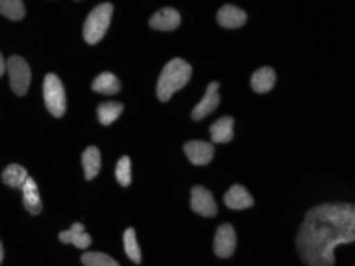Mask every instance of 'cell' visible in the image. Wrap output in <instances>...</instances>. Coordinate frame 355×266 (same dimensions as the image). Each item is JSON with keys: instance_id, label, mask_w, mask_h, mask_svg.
<instances>
[{"instance_id": "6da1fadb", "label": "cell", "mask_w": 355, "mask_h": 266, "mask_svg": "<svg viewBox=\"0 0 355 266\" xmlns=\"http://www.w3.org/2000/svg\"><path fill=\"white\" fill-rule=\"evenodd\" d=\"M355 240V207L352 203H324L313 207L296 235L300 258L309 266L335 265V248Z\"/></svg>"}, {"instance_id": "7a4b0ae2", "label": "cell", "mask_w": 355, "mask_h": 266, "mask_svg": "<svg viewBox=\"0 0 355 266\" xmlns=\"http://www.w3.org/2000/svg\"><path fill=\"white\" fill-rule=\"evenodd\" d=\"M190 76H192V68H190L188 62H184L180 58L168 62L166 68L159 74V80H157V99L162 103H168L176 90L184 88L188 84Z\"/></svg>"}, {"instance_id": "3957f363", "label": "cell", "mask_w": 355, "mask_h": 266, "mask_svg": "<svg viewBox=\"0 0 355 266\" xmlns=\"http://www.w3.org/2000/svg\"><path fill=\"white\" fill-rule=\"evenodd\" d=\"M112 10H114V6L110 2H103V4H98L88 15V19L84 23V39H86V43L94 45V43H98L101 39L105 38L108 25H110Z\"/></svg>"}, {"instance_id": "277c9868", "label": "cell", "mask_w": 355, "mask_h": 266, "mask_svg": "<svg viewBox=\"0 0 355 266\" xmlns=\"http://www.w3.org/2000/svg\"><path fill=\"white\" fill-rule=\"evenodd\" d=\"M43 99L47 111L53 117H62L66 113V90L62 80L55 74H47L43 80Z\"/></svg>"}, {"instance_id": "5b68a950", "label": "cell", "mask_w": 355, "mask_h": 266, "mask_svg": "<svg viewBox=\"0 0 355 266\" xmlns=\"http://www.w3.org/2000/svg\"><path fill=\"white\" fill-rule=\"evenodd\" d=\"M6 72L10 76V88L15 94L23 97L29 90L31 84V70L29 64L21 58V56H12L6 60Z\"/></svg>"}, {"instance_id": "8992f818", "label": "cell", "mask_w": 355, "mask_h": 266, "mask_svg": "<svg viewBox=\"0 0 355 266\" xmlns=\"http://www.w3.org/2000/svg\"><path fill=\"white\" fill-rule=\"evenodd\" d=\"M190 197H192L190 207H192L194 213H198L202 217H214L216 215V203H214V197L211 190L196 185L190 190Z\"/></svg>"}, {"instance_id": "52a82bcc", "label": "cell", "mask_w": 355, "mask_h": 266, "mask_svg": "<svg viewBox=\"0 0 355 266\" xmlns=\"http://www.w3.org/2000/svg\"><path fill=\"white\" fill-rule=\"evenodd\" d=\"M235 246H237L235 229L229 224H223L220 228L216 229V233H214V254L218 258H229V256H233Z\"/></svg>"}, {"instance_id": "ba28073f", "label": "cell", "mask_w": 355, "mask_h": 266, "mask_svg": "<svg viewBox=\"0 0 355 266\" xmlns=\"http://www.w3.org/2000/svg\"><path fill=\"white\" fill-rule=\"evenodd\" d=\"M184 152L188 156V160L194 164V166H207L214 156L213 144L209 142H200V140H194V142H188L184 146Z\"/></svg>"}, {"instance_id": "9c48e42d", "label": "cell", "mask_w": 355, "mask_h": 266, "mask_svg": "<svg viewBox=\"0 0 355 266\" xmlns=\"http://www.w3.org/2000/svg\"><path fill=\"white\" fill-rule=\"evenodd\" d=\"M218 103H220V97H218V82H211V84L207 86V92H205L202 101L194 107L192 119H194V121L205 119L207 115H211L214 109L218 107Z\"/></svg>"}, {"instance_id": "30bf717a", "label": "cell", "mask_w": 355, "mask_h": 266, "mask_svg": "<svg viewBox=\"0 0 355 266\" xmlns=\"http://www.w3.org/2000/svg\"><path fill=\"white\" fill-rule=\"evenodd\" d=\"M180 23H182V17L176 8H162L149 19V27L157 31H174L180 27Z\"/></svg>"}, {"instance_id": "8fae6325", "label": "cell", "mask_w": 355, "mask_h": 266, "mask_svg": "<svg viewBox=\"0 0 355 266\" xmlns=\"http://www.w3.org/2000/svg\"><path fill=\"white\" fill-rule=\"evenodd\" d=\"M216 21L225 29H237V27H241V25L248 23V15H245V10H241V8H237L233 4H225L216 13Z\"/></svg>"}, {"instance_id": "7c38bea8", "label": "cell", "mask_w": 355, "mask_h": 266, "mask_svg": "<svg viewBox=\"0 0 355 266\" xmlns=\"http://www.w3.org/2000/svg\"><path fill=\"white\" fill-rule=\"evenodd\" d=\"M225 205L229 207V209H248L253 205V197L249 194L245 187H241V185H233L231 189L225 192Z\"/></svg>"}, {"instance_id": "4fadbf2b", "label": "cell", "mask_w": 355, "mask_h": 266, "mask_svg": "<svg viewBox=\"0 0 355 266\" xmlns=\"http://www.w3.org/2000/svg\"><path fill=\"white\" fill-rule=\"evenodd\" d=\"M233 125L235 119L233 117H220L211 125V138L214 144H227L233 140Z\"/></svg>"}, {"instance_id": "5bb4252c", "label": "cell", "mask_w": 355, "mask_h": 266, "mask_svg": "<svg viewBox=\"0 0 355 266\" xmlns=\"http://www.w3.org/2000/svg\"><path fill=\"white\" fill-rule=\"evenodd\" d=\"M60 242H64V244H73L76 248H80V250H86L88 246H90V235L86 233V229L82 224H73L68 231H62L60 233Z\"/></svg>"}, {"instance_id": "9a60e30c", "label": "cell", "mask_w": 355, "mask_h": 266, "mask_svg": "<svg viewBox=\"0 0 355 266\" xmlns=\"http://www.w3.org/2000/svg\"><path fill=\"white\" fill-rule=\"evenodd\" d=\"M274 84H276V72H274V68H268V66L266 68H259L251 76V88L255 92H259V94L270 92L274 88Z\"/></svg>"}, {"instance_id": "2e32d148", "label": "cell", "mask_w": 355, "mask_h": 266, "mask_svg": "<svg viewBox=\"0 0 355 266\" xmlns=\"http://www.w3.org/2000/svg\"><path fill=\"white\" fill-rule=\"evenodd\" d=\"M82 168H84V176L86 181H92L98 172H101V152L96 146H88L82 153Z\"/></svg>"}, {"instance_id": "e0dca14e", "label": "cell", "mask_w": 355, "mask_h": 266, "mask_svg": "<svg viewBox=\"0 0 355 266\" xmlns=\"http://www.w3.org/2000/svg\"><path fill=\"white\" fill-rule=\"evenodd\" d=\"M23 203H25V209L31 213V215H39L41 213V197H39V190H37V183L29 176L27 183L23 185Z\"/></svg>"}, {"instance_id": "ac0fdd59", "label": "cell", "mask_w": 355, "mask_h": 266, "mask_svg": "<svg viewBox=\"0 0 355 266\" xmlns=\"http://www.w3.org/2000/svg\"><path fill=\"white\" fill-rule=\"evenodd\" d=\"M27 178H29L27 170L23 166H19V164H10L2 172V183L8 185V187H12V189H23V185L27 183Z\"/></svg>"}, {"instance_id": "d6986e66", "label": "cell", "mask_w": 355, "mask_h": 266, "mask_svg": "<svg viewBox=\"0 0 355 266\" xmlns=\"http://www.w3.org/2000/svg\"><path fill=\"white\" fill-rule=\"evenodd\" d=\"M92 90L94 92H103V94H116L121 90V82H119V78L114 76V74L103 72V74H98V76L94 78Z\"/></svg>"}, {"instance_id": "ffe728a7", "label": "cell", "mask_w": 355, "mask_h": 266, "mask_svg": "<svg viewBox=\"0 0 355 266\" xmlns=\"http://www.w3.org/2000/svg\"><path fill=\"white\" fill-rule=\"evenodd\" d=\"M123 244H125V254L133 260V263H141V250H139V244H137V235H135V229L129 228L125 229V235H123Z\"/></svg>"}, {"instance_id": "44dd1931", "label": "cell", "mask_w": 355, "mask_h": 266, "mask_svg": "<svg viewBox=\"0 0 355 266\" xmlns=\"http://www.w3.org/2000/svg\"><path fill=\"white\" fill-rule=\"evenodd\" d=\"M0 15L10 21H21L25 17V4L21 0H0Z\"/></svg>"}, {"instance_id": "7402d4cb", "label": "cell", "mask_w": 355, "mask_h": 266, "mask_svg": "<svg viewBox=\"0 0 355 266\" xmlns=\"http://www.w3.org/2000/svg\"><path fill=\"white\" fill-rule=\"evenodd\" d=\"M121 113H123V105L121 103H103V105H98V121L103 125L114 123Z\"/></svg>"}, {"instance_id": "603a6c76", "label": "cell", "mask_w": 355, "mask_h": 266, "mask_svg": "<svg viewBox=\"0 0 355 266\" xmlns=\"http://www.w3.org/2000/svg\"><path fill=\"white\" fill-rule=\"evenodd\" d=\"M82 265L84 266H119L114 258L103 252H86L82 254Z\"/></svg>"}, {"instance_id": "cb8c5ba5", "label": "cell", "mask_w": 355, "mask_h": 266, "mask_svg": "<svg viewBox=\"0 0 355 266\" xmlns=\"http://www.w3.org/2000/svg\"><path fill=\"white\" fill-rule=\"evenodd\" d=\"M114 176H116V181H119L121 187H129V185H131V160H129L127 156H123V158L116 162Z\"/></svg>"}, {"instance_id": "d4e9b609", "label": "cell", "mask_w": 355, "mask_h": 266, "mask_svg": "<svg viewBox=\"0 0 355 266\" xmlns=\"http://www.w3.org/2000/svg\"><path fill=\"white\" fill-rule=\"evenodd\" d=\"M6 72V62H4V58H2V53H0V76Z\"/></svg>"}, {"instance_id": "484cf974", "label": "cell", "mask_w": 355, "mask_h": 266, "mask_svg": "<svg viewBox=\"0 0 355 266\" xmlns=\"http://www.w3.org/2000/svg\"><path fill=\"white\" fill-rule=\"evenodd\" d=\"M2 258H4V250H2V244H0V263H2Z\"/></svg>"}]
</instances>
